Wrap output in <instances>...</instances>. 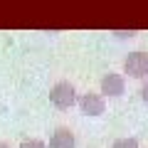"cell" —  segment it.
Returning a JSON list of instances; mask_svg holds the SVG:
<instances>
[{
  "label": "cell",
  "mask_w": 148,
  "mask_h": 148,
  "mask_svg": "<svg viewBox=\"0 0 148 148\" xmlns=\"http://www.w3.org/2000/svg\"><path fill=\"white\" fill-rule=\"evenodd\" d=\"M49 101H52L54 109L67 111V109H72L74 104H79V96H77L74 84H69V82H57V84L49 89Z\"/></svg>",
  "instance_id": "6da1fadb"
},
{
  "label": "cell",
  "mask_w": 148,
  "mask_h": 148,
  "mask_svg": "<svg viewBox=\"0 0 148 148\" xmlns=\"http://www.w3.org/2000/svg\"><path fill=\"white\" fill-rule=\"evenodd\" d=\"M123 72L133 79H148V52H131L123 59Z\"/></svg>",
  "instance_id": "7a4b0ae2"
},
{
  "label": "cell",
  "mask_w": 148,
  "mask_h": 148,
  "mask_svg": "<svg viewBox=\"0 0 148 148\" xmlns=\"http://www.w3.org/2000/svg\"><path fill=\"white\" fill-rule=\"evenodd\" d=\"M79 109H82V114H86V116H101L104 109H106L104 94H96V91L82 94L79 96Z\"/></svg>",
  "instance_id": "3957f363"
},
{
  "label": "cell",
  "mask_w": 148,
  "mask_h": 148,
  "mask_svg": "<svg viewBox=\"0 0 148 148\" xmlns=\"http://www.w3.org/2000/svg\"><path fill=\"white\" fill-rule=\"evenodd\" d=\"M123 91H126V82H123L121 74L109 72L101 77V94L104 96H121Z\"/></svg>",
  "instance_id": "277c9868"
},
{
  "label": "cell",
  "mask_w": 148,
  "mask_h": 148,
  "mask_svg": "<svg viewBox=\"0 0 148 148\" xmlns=\"http://www.w3.org/2000/svg\"><path fill=\"white\" fill-rule=\"evenodd\" d=\"M74 146H77V138L67 126L54 128L52 138H49V148H74Z\"/></svg>",
  "instance_id": "5b68a950"
},
{
  "label": "cell",
  "mask_w": 148,
  "mask_h": 148,
  "mask_svg": "<svg viewBox=\"0 0 148 148\" xmlns=\"http://www.w3.org/2000/svg\"><path fill=\"white\" fill-rule=\"evenodd\" d=\"M111 148H138V141L136 138H119L111 143Z\"/></svg>",
  "instance_id": "8992f818"
},
{
  "label": "cell",
  "mask_w": 148,
  "mask_h": 148,
  "mask_svg": "<svg viewBox=\"0 0 148 148\" xmlns=\"http://www.w3.org/2000/svg\"><path fill=\"white\" fill-rule=\"evenodd\" d=\"M17 148H47V146H45L40 138H27V141H22Z\"/></svg>",
  "instance_id": "52a82bcc"
},
{
  "label": "cell",
  "mask_w": 148,
  "mask_h": 148,
  "mask_svg": "<svg viewBox=\"0 0 148 148\" xmlns=\"http://www.w3.org/2000/svg\"><path fill=\"white\" fill-rule=\"evenodd\" d=\"M141 99H143V101L148 104V79L143 82V86H141Z\"/></svg>",
  "instance_id": "ba28073f"
},
{
  "label": "cell",
  "mask_w": 148,
  "mask_h": 148,
  "mask_svg": "<svg viewBox=\"0 0 148 148\" xmlns=\"http://www.w3.org/2000/svg\"><path fill=\"white\" fill-rule=\"evenodd\" d=\"M114 35H119V37H133V35H136V30H128V32H114Z\"/></svg>",
  "instance_id": "9c48e42d"
},
{
  "label": "cell",
  "mask_w": 148,
  "mask_h": 148,
  "mask_svg": "<svg viewBox=\"0 0 148 148\" xmlns=\"http://www.w3.org/2000/svg\"><path fill=\"white\" fill-rule=\"evenodd\" d=\"M0 148H10V146H8V143H3V141H0Z\"/></svg>",
  "instance_id": "30bf717a"
}]
</instances>
